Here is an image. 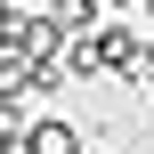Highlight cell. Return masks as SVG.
Wrapping results in <instances>:
<instances>
[{"label":"cell","mask_w":154,"mask_h":154,"mask_svg":"<svg viewBox=\"0 0 154 154\" xmlns=\"http://www.w3.org/2000/svg\"><path fill=\"white\" fill-rule=\"evenodd\" d=\"M97 49H106V73H122V81L146 73V32L138 24H97Z\"/></svg>","instance_id":"6da1fadb"},{"label":"cell","mask_w":154,"mask_h":154,"mask_svg":"<svg viewBox=\"0 0 154 154\" xmlns=\"http://www.w3.org/2000/svg\"><path fill=\"white\" fill-rule=\"evenodd\" d=\"M89 146V138H81V130H73V122H57V114H49V122H32V130H24V154H81Z\"/></svg>","instance_id":"7a4b0ae2"},{"label":"cell","mask_w":154,"mask_h":154,"mask_svg":"<svg viewBox=\"0 0 154 154\" xmlns=\"http://www.w3.org/2000/svg\"><path fill=\"white\" fill-rule=\"evenodd\" d=\"M106 8H138V0H106Z\"/></svg>","instance_id":"277c9868"},{"label":"cell","mask_w":154,"mask_h":154,"mask_svg":"<svg viewBox=\"0 0 154 154\" xmlns=\"http://www.w3.org/2000/svg\"><path fill=\"white\" fill-rule=\"evenodd\" d=\"M97 16H106V0H49V24H57L65 41H81V32H97Z\"/></svg>","instance_id":"3957f363"}]
</instances>
